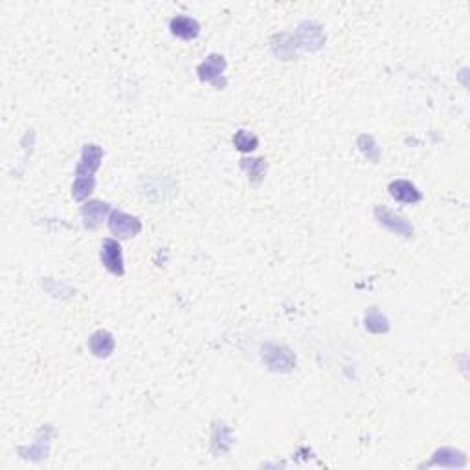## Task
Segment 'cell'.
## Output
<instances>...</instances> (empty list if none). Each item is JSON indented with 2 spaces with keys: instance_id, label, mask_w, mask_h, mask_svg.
I'll return each mask as SVG.
<instances>
[{
  "instance_id": "obj_1",
  "label": "cell",
  "mask_w": 470,
  "mask_h": 470,
  "mask_svg": "<svg viewBox=\"0 0 470 470\" xmlns=\"http://www.w3.org/2000/svg\"><path fill=\"white\" fill-rule=\"evenodd\" d=\"M261 357L263 362L267 364L268 369H272V371L287 373L296 366V358H294L292 351L283 348V346H278V344H265Z\"/></svg>"
},
{
  "instance_id": "obj_2",
  "label": "cell",
  "mask_w": 470,
  "mask_h": 470,
  "mask_svg": "<svg viewBox=\"0 0 470 470\" xmlns=\"http://www.w3.org/2000/svg\"><path fill=\"white\" fill-rule=\"evenodd\" d=\"M375 219L379 220V225L382 228L393 232L397 235H402L406 239H410L411 235H413V226L404 217L397 215L395 212H391V209L384 208V206H377L375 208Z\"/></svg>"
},
{
  "instance_id": "obj_3",
  "label": "cell",
  "mask_w": 470,
  "mask_h": 470,
  "mask_svg": "<svg viewBox=\"0 0 470 470\" xmlns=\"http://www.w3.org/2000/svg\"><path fill=\"white\" fill-rule=\"evenodd\" d=\"M109 228L118 237L131 239L142 232V220L138 217H133V215L123 214V212H113L109 217Z\"/></svg>"
},
{
  "instance_id": "obj_4",
  "label": "cell",
  "mask_w": 470,
  "mask_h": 470,
  "mask_svg": "<svg viewBox=\"0 0 470 470\" xmlns=\"http://www.w3.org/2000/svg\"><path fill=\"white\" fill-rule=\"evenodd\" d=\"M103 149L100 145L86 144L81 153V162L75 167V178H91L102 166Z\"/></svg>"
},
{
  "instance_id": "obj_5",
  "label": "cell",
  "mask_w": 470,
  "mask_h": 470,
  "mask_svg": "<svg viewBox=\"0 0 470 470\" xmlns=\"http://www.w3.org/2000/svg\"><path fill=\"white\" fill-rule=\"evenodd\" d=\"M100 257H102L103 267L107 268L111 274H114V276H123V274H125V267H123L122 246H120V243H118L116 239H105V241H103Z\"/></svg>"
},
{
  "instance_id": "obj_6",
  "label": "cell",
  "mask_w": 470,
  "mask_h": 470,
  "mask_svg": "<svg viewBox=\"0 0 470 470\" xmlns=\"http://www.w3.org/2000/svg\"><path fill=\"white\" fill-rule=\"evenodd\" d=\"M111 206L102 200H91L81 208V217H83V225L88 230H96L97 226L102 225L103 220L107 219Z\"/></svg>"
},
{
  "instance_id": "obj_7",
  "label": "cell",
  "mask_w": 470,
  "mask_h": 470,
  "mask_svg": "<svg viewBox=\"0 0 470 470\" xmlns=\"http://www.w3.org/2000/svg\"><path fill=\"white\" fill-rule=\"evenodd\" d=\"M226 68V61L223 55L212 54L209 57H206V61L197 66V74L200 77V81H209V83H215L219 86V77L223 75Z\"/></svg>"
},
{
  "instance_id": "obj_8",
  "label": "cell",
  "mask_w": 470,
  "mask_h": 470,
  "mask_svg": "<svg viewBox=\"0 0 470 470\" xmlns=\"http://www.w3.org/2000/svg\"><path fill=\"white\" fill-rule=\"evenodd\" d=\"M388 189L391 197L401 204H417L422 198L421 191L408 180H393Z\"/></svg>"
},
{
  "instance_id": "obj_9",
  "label": "cell",
  "mask_w": 470,
  "mask_h": 470,
  "mask_svg": "<svg viewBox=\"0 0 470 470\" xmlns=\"http://www.w3.org/2000/svg\"><path fill=\"white\" fill-rule=\"evenodd\" d=\"M169 28H171V33L175 37L184 39V41H191V39H195L200 33L198 22L186 15L173 17L171 22H169Z\"/></svg>"
},
{
  "instance_id": "obj_10",
  "label": "cell",
  "mask_w": 470,
  "mask_h": 470,
  "mask_svg": "<svg viewBox=\"0 0 470 470\" xmlns=\"http://www.w3.org/2000/svg\"><path fill=\"white\" fill-rule=\"evenodd\" d=\"M114 337L109 331H96L88 338V348L97 358H107L114 351Z\"/></svg>"
},
{
  "instance_id": "obj_11",
  "label": "cell",
  "mask_w": 470,
  "mask_h": 470,
  "mask_svg": "<svg viewBox=\"0 0 470 470\" xmlns=\"http://www.w3.org/2000/svg\"><path fill=\"white\" fill-rule=\"evenodd\" d=\"M364 326H366V329H368L369 332H373V335H382V332L390 331V321H388V318H386L377 307H371V309L366 312Z\"/></svg>"
},
{
  "instance_id": "obj_12",
  "label": "cell",
  "mask_w": 470,
  "mask_h": 470,
  "mask_svg": "<svg viewBox=\"0 0 470 470\" xmlns=\"http://www.w3.org/2000/svg\"><path fill=\"white\" fill-rule=\"evenodd\" d=\"M299 37H301V44L305 48L318 50L323 44V37H321L320 28L314 26L312 22H305L299 26Z\"/></svg>"
},
{
  "instance_id": "obj_13",
  "label": "cell",
  "mask_w": 470,
  "mask_h": 470,
  "mask_svg": "<svg viewBox=\"0 0 470 470\" xmlns=\"http://www.w3.org/2000/svg\"><path fill=\"white\" fill-rule=\"evenodd\" d=\"M430 465H441V467H465L467 460L465 455L454 449H441L435 452L433 461Z\"/></svg>"
},
{
  "instance_id": "obj_14",
  "label": "cell",
  "mask_w": 470,
  "mask_h": 470,
  "mask_svg": "<svg viewBox=\"0 0 470 470\" xmlns=\"http://www.w3.org/2000/svg\"><path fill=\"white\" fill-rule=\"evenodd\" d=\"M241 167L248 173V178H250L252 184H259L265 173H267V162L263 158H243Z\"/></svg>"
},
{
  "instance_id": "obj_15",
  "label": "cell",
  "mask_w": 470,
  "mask_h": 470,
  "mask_svg": "<svg viewBox=\"0 0 470 470\" xmlns=\"http://www.w3.org/2000/svg\"><path fill=\"white\" fill-rule=\"evenodd\" d=\"M234 145L241 151V153H250V151L257 149L259 138H257L256 134L248 133V131H239V133H235L234 136Z\"/></svg>"
},
{
  "instance_id": "obj_16",
  "label": "cell",
  "mask_w": 470,
  "mask_h": 470,
  "mask_svg": "<svg viewBox=\"0 0 470 470\" xmlns=\"http://www.w3.org/2000/svg\"><path fill=\"white\" fill-rule=\"evenodd\" d=\"M94 186H96L94 176H91V178H75L74 186H72V197L75 200H85L94 191Z\"/></svg>"
},
{
  "instance_id": "obj_17",
  "label": "cell",
  "mask_w": 470,
  "mask_h": 470,
  "mask_svg": "<svg viewBox=\"0 0 470 470\" xmlns=\"http://www.w3.org/2000/svg\"><path fill=\"white\" fill-rule=\"evenodd\" d=\"M357 144H358V147H360V151H362L364 155L368 156L369 160L375 162L373 155L375 156L380 155V151H379V147H377V144H375V140L371 138V136H368V134H362V136L358 138Z\"/></svg>"
}]
</instances>
